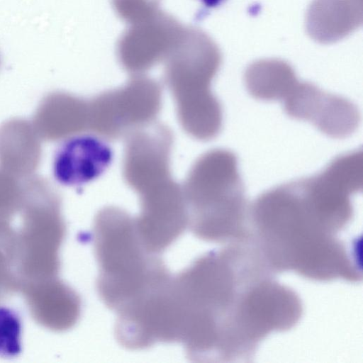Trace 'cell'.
I'll list each match as a JSON object with an SVG mask.
<instances>
[{
  "label": "cell",
  "instance_id": "6da1fadb",
  "mask_svg": "<svg viewBox=\"0 0 363 363\" xmlns=\"http://www.w3.org/2000/svg\"><path fill=\"white\" fill-rule=\"evenodd\" d=\"M275 275L247 242L200 257L181 277L192 356L201 362H250L270 333L295 327L303 313L301 299Z\"/></svg>",
  "mask_w": 363,
  "mask_h": 363
},
{
  "label": "cell",
  "instance_id": "7a4b0ae2",
  "mask_svg": "<svg viewBox=\"0 0 363 363\" xmlns=\"http://www.w3.org/2000/svg\"><path fill=\"white\" fill-rule=\"evenodd\" d=\"M344 227L334 201L313 176L277 186L250 205L247 242L275 274L307 279H362L356 250L338 237Z\"/></svg>",
  "mask_w": 363,
  "mask_h": 363
},
{
  "label": "cell",
  "instance_id": "3957f363",
  "mask_svg": "<svg viewBox=\"0 0 363 363\" xmlns=\"http://www.w3.org/2000/svg\"><path fill=\"white\" fill-rule=\"evenodd\" d=\"M182 189L188 221L199 238L226 245L247 240L250 204L233 152L213 149L202 154Z\"/></svg>",
  "mask_w": 363,
  "mask_h": 363
},
{
  "label": "cell",
  "instance_id": "277c9868",
  "mask_svg": "<svg viewBox=\"0 0 363 363\" xmlns=\"http://www.w3.org/2000/svg\"><path fill=\"white\" fill-rule=\"evenodd\" d=\"M218 68L212 57L180 58L166 71V83L172 96L178 121L191 138L208 141L220 133L223 112L211 90Z\"/></svg>",
  "mask_w": 363,
  "mask_h": 363
},
{
  "label": "cell",
  "instance_id": "5b68a950",
  "mask_svg": "<svg viewBox=\"0 0 363 363\" xmlns=\"http://www.w3.org/2000/svg\"><path fill=\"white\" fill-rule=\"evenodd\" d=\"M88 104L89 131L115 140L155 122L162 108V91L154 79L138 77L92 97Z\"/></svg>",
  "mask_w": 363,
  "mask_h": 363
},
{
  "label": "cell",
  "instance_id": "8992f818",
  "mask_svg": "<svg viewBox=\"0 0 363 363\" xmlns=\"http://www.w3.org/2000/svg\"><path fill=\"white\" fill-rule=\"evenodd\" d=\"M282 102L288 116L307 121L332 138L349 136L359 122L357 108L351 101L311 84L297 82Z\"/></svg>",
  "mask_w": 363,
  "mask_h": 363
},
{
  "label": "cell",
  "instance_id": "52a82bcc",
  "mask_svg": "<svg viewBox=\"0 0 363 363\" xmlns=\"http://www.w3.org/2000/svg\"><path fill=\"white\" fill-rule=\"evenodd\" d=\"M113 151L107 140L91 133L65 140L57 150L52 172L57 182L74 186L89 183L110 167Z\"/></svg>",
  "mask_w": 363,
  "mask_h": 363
},
{
  "label": "cell",
  "instance_id": "ba28073f",
  "mask_svg": "<svg viewBox=\"0 0 363 363\" xmlns=\"http://www.w3.org/2000/svg\"><path fill=\"white\" fill-rule=\"evenodd\" d=\"M31 122L41 140H65L89 131L88 100L65 91L51 92L43 98Z\"/></svg>",
  "mask_w": 363,
  "mask_h": 363
},
{
  "label": "cell",
  "instance_id": "9c48e42d",
  "mask_svg": "<svg viewBox=\"0 0 363 363\" xmlns=\"http://www.w3.org/2000/svg\"><path fill=\"white\" fill-rule=\"evenodd\" d=\"M41 140L31 121H4L0 125V169L19 180L34 175L41 161Z\"/></svg>",
  "mask_w": 363,
  "mask_h": 363
},
{
  "label": "cell",
  "instance_id": "30bf717a",
  "mask_svg": "<svg viewBox=\"0 0 363 363\" xmlns=\"http://www.w3.org/2000/svg\"><path fill=\"white\" fill-rule=\"evenodd\" d=\"M297 82L289 68L277 65L254 67L245 79L250 95L263 101H282Z\"/></svg>",
  "mask_w": 363,
  "mask_h": 363
},
{
  "label": "cell",
  "instance_id": "8fae6325",
  "mask_svg": "<svg viewBox=\"0 0 363 363\" xmlns=\"http://www.w3.org/2000/svg\"><path fill=\"white\" fill-rule=\"evenodd\" d=\"M21 323L17 313L0 307V355L12 357L21 350Z\"/></svg>",
  "mask_w": 363,
  "mask_h": 363
},
{
  "label": "cell",
  "instance_id": "7c38bea8",
  "mask_svg": "<svg viewBox=\"0 0 363 363\" xmlns=\"http://www.w3.org/2000/svg\"><path fill=\"white\" fill-rule=\"evenodd\" d=\"M21 193V180L0 169V206L12 204Z\"/></svg>",
  "mask_w": 363,
  "mask_h": 363
},
{
  "label": "cell",
  "instance_id": "4fadbf2b",
  "mask_svg": "<svg viewBox=\"0 0 363 363\" xmlns=\"http://www.w3.org/2000/svg\"><path fill=\"white\" fill-rule=\"evenodd\" d=\"M204 6L208 9H213L221 5L225 0H198Z\"/></svg>",
  "mask_w": 363,
  "mask_h": 363
}]
</instances>
